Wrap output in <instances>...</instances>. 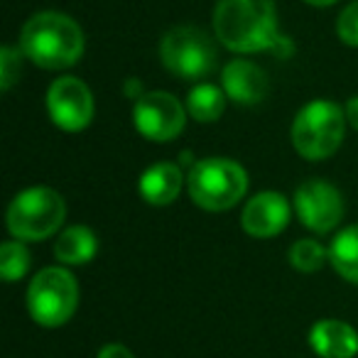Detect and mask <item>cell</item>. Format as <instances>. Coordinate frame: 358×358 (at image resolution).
Masks as SVG:
<instances>
[{
	"label": "cell",
	"mask_w": 358,
	"mask_h": 358,
	"mask_svg": "<svg viewBox=\"0 0 358 358\" xmlns=\"http://www.w3.org/2000/svg\"><path fill=\"white\" fill-rule=\"evenodd\" d=\"M214 32L226 50L238 55L273 50L280 40L278 8L273 0H219Z\"/></svg>",
	"instance_id": "cell-1"
},
{
	"label": "cell",
	"mask_w": 358,
	"mask_h": 358,
	"mask_svg": "<svg viewBox=\"0 0 358 358\" xmlns=\"http://www.w3.org/2000/svg\"><path fill=\"white\" fill-rule=\"evenodd\" d=\"M20 50L42 69H69L84 55V32L64 13H37L22 27Z\"/></svg>",
	"instance_id": "cell-2"
},
{
	"label": "cell",
	"mask_w": 358,
	"mask_h": 358,
	"mask_svg": "<svg viewBox=\"0 0 358 358\" xmlns=\"http://www.w3.org/2000/svg\"><path fill=\"white\" fill-rule=\"evenodd\" d=\"M187 189L199 209L226 211L243 199L248 189V174L229 157H204L192 164Z\"/></svg>",
	"instance_id": "cell-3"
},
{
	"label": "cell",
	"mask_w": 358,
	"mask_h": 358,
	"mask_svg": "<svg viewBox=\"0 0 358 358\" xmlns=\"http://www.w3.org/2000/svg\"><path fill=\"white\" fill-rule=\"evenodd\" d=\"M346 113L334 101H312L292 123V145L304 159L319 162L331 157L346 133Z\"/></svg>",
	"instance_id": "cell-4"
},
{
	"label": "cell",
	"mask_w": 358,
	"mask_h": 358,
	"mask_svg": "<svg viewBox=\"0 0 358 358\" xmlns=\"http://www.w3.org/2000/svg\"><path fill=\"white\" fill-rule=\"evenodd\" d=\"M79 307V282L66 268L52 265L32 278L27 287V312L45 329L64 327Z\"/></svg>",
	"instance_id": "cell-5"
},
{
	"label": "cell",
	"mask_w": 358,
	"mask_h": 358,
	"mask_svg": "<svg viewBox=\"0 0 358 358\" xmlns=\"http://www.w3.org/2000/svg\"><path fill=\"white\" fill-rule=\"evenodd\" d=\"M66 216V204L59 192L50 187H30L8 206V231L17 241H45L59 231Z\"/></svg>",
	"instance_id": "cell-6"
},
{
	"label": "cell",
	"mask_w": 358,
	"mask_h": 358,
	"mask_svg": "<svg viewBox=\"0 0 358 358\" xmlns=\"http://www.w3.org/2000/svg\"><path fill=\"white\" fill-rule=\"evenodd\" d=\"M159 59L169 74L199 81L216 69V47L201 27L177 25L159 42Z\"/></svg>",
	"instance_id": "cell-7"
},
{
	"label": "cell",
	"mask_w": 358,
	"mask_h": 358,
	"mask_svg": "<svg viewBox=\"0 0 358 358\" xmlns=\"http://www.w3.org/2000/svg\"><path fill=\"white\" fill-rule=\"evenodd\" d=\"M187 110L179 103L177 96L167 91H150L135 99L133 123L145 140L152 143H169L177 138L187 123Z\"/></svg>",
	"instance_id": "cell-8"
},
{
	"label": "cell",
	"mask_w": 358,
	"mask_h": 358,
	"mask_svg": "<svg viewBox=\"0 0 358 358\" xmlns=\"http://www.w3.org/2000/svg\"><path fill=\"white\" fill-rule=\"evenodd\" d=\"M297 219L314 234H329L343 219L341 192L324 179H307L294 192Z\"/></svg>",
	"instance_id": "cell-9"
},
{
	"label": "cell",
	"mask_w": 358,
	"mask_h": 358,
	"mask_svg": "<svg viewBox=\"0 0 358 358\" xmlns=\"http://www.w3.org/2000/svg\"><path fill=\"white\" fill-rule=\"evenodd\" d=\"M47 110L57 128L79 133L94 118V96L91 89L76 76H59L47 91Z\"/></svg>",
	"instance_id": "cell-10"
},
{
	"label": "cell",
	"mask_w": 358,
	"mask_h": 358,
	"mask_svg": "<svg viewBox=\"0 0 358 358\" xmlns=\"http://www.w3.org/2000/svg\"><path fill=\"white\" fill-rule=\"evenodd\" d=\"M243 231L253 238H275L289 224V201L280 192H258L241 214Z\"/></svg>",
	"instance_id": "cell-11"
},
{
	"label": "cell",
	"mask_w": 358,
	"mask_h": 358,
	"mask_svg": "<svg viewBox=\"0 0 358 358\" xmlns=\"http://www.w3.org/2000/svg\"><path fill=\"white\" fill-rule=\"evenodd\" d=\"M221 89L226 99L241 106H255L268 96V76L248 59H234L221 71Z\"/></svg>",
	"instance_id": "cell-12"
},
{
	"label": "cell",
	"mask_w": 358,
	"mask_h": 358,
	"mask_svg": "<svg viewBox=\"0 0 358 358\" xmlns=\"http://www.w3.org/2000/svg\"><path fill=\"white\" fill-rule=\"evenodd\" d=\"M309 346L319 358H356L358 331L341 319H319L309 329Z\"/></svg>",
	"instance_id": "cell-13"
},
{
	"label": "cell",
	"mask_w": 358,
	"mask_h": 358,
	"mask_svg": "<svg viewBox=\"0 0 358 358\" xmlns=\"http://www.w3.org/2000/svg\"><path fill=\"white\" fill-rule=\"evenodd\" d=\"M182 189V169L174 162H157L148 167L138 179V192L148 204L167 206Z\"/></svg>",
	"instance_id": "cell-14"
},
{
	"label": "cell",
	"mask_w": 358,
	"mask_h": 358,
	"mask_svg": "<svg viewBox=\"0 0 358 358\" xmlns=\"http://www.w3.org/2000/svg\"><path fill=\"white\" fill-rule=\"evenodd\" d=\"M99 250V238L89 226H69L55 241V258L64 265H84Z\"/></svg>",
	"instance_id": "cell-15"
},
{
	"label": "cell",
	"mask_w": 358,
	"mask_h": 358,
	"mask_svg": "<svg viewBox=\"0 0 358 358\" xmlns=\"http://www.w3.org/2000/svg\"><path fill=\"white\" fill-rule=\"evenodd\" d=\"M329 263L343 280L358 285V224L334 236L329 245Z\"/></svg>",
	"instance_id": "cell-16"
},
{
	"label": "cell",
	"mask_w": 358,
	"mask_h": 358,
	"mask_svg": "<svg viewBox=\"0 0 358 358\" xmlns=\"http://www.w3.org/2000/svg\"><path fill=\"white\" fill-rule=\"evenodd\" d=\"M226 110L224 89L214 84H196L187 96V113L199 123H214Z\"/></svg>",
	"instance_id": "cell-17"
},
{
	"label": "cell",
	"mask_w": 358,
	"mask_h": 358,
	"mask_svg": "<svg viewBox=\"0 0 358 358\" xmlns=\"http://www.w3.org/2000/svg\"><path fill=\"white\" fill-rule=\"evenodd\" d=\"M30 263V250L22 245V241H6L0 245V278L6 282H15V280L25 278Z\"/></svg>",
	"instance_id": "cell-18"
},
{
	"label": "cell",
	"mask_w": 358,
	"mask_h": 358,
	"mask_svg": "<svg viewBox=\"0 0 358 358\" xmlns=\"http://www.w3.org/2000/svg\"><path fill=\"white\" fill-rule=\"evenodd\" d=\"M329 260V250L312 238H302L289 248V265L299 273H319Z\"/></svg>",
	"instance_id": "cell-19"
},
{
	"label": "cell",
	"mask_w": 358,
	"mask_h": 358,
	"mask_svg": "<svg viewBox=\"0 0 358 358\" xmlns=\"http://www.w3.org/2000/svg\"><path fill=\"white\" fill-rule=\"evenodd\" d=\"M22 71V59H20V50L6 45L0 50V89L10 91L17 84Z\"/></svg>",
	"instance_id": "cell-20"
},
{
	"label": "cell",
	"mask_w": 358,
	"mask_h": 358,
	"mask_svg": "<svg viewBox=\"0 0 358 358\" xmlns=\"http://www.w3.org/2000/svg\"><path fill=\"white\" fill-rule=\"evenodd\" d=\"M336 35L343 45L358 47V0L348 3L336 20Z\"/></svg>",
	"instance_id": "cell-21"
},
{
	"label": "cell",
	"mask_w": 358,
	"mask_h": 358,
	"mask_svg": "<svg viewBox=\"0 0 358 358\" xmlns=\"http://www.w3.org/2000/svg\"><path fill=\"white\" fill-rule=\"evenodd\" d=\"M96 358H135V356L123 343H106V346L96 353Z\"/></svg>",
	"instance_id": "cell-22"
},
{
	"label": "cell",
	"mask_w": 358,
	"mask_h": 358,
	"mask_svg": "<svg viewBox=\"0 0 358 358\" xmlns=\"http://www.w3.org/2000/svg\"><path fill=\"white\" fill-rule=\"evenodd\" d=\"M343 113H346L348 125H351L353 130H358V96H353V99L346 101V106H343Z\"/></svg>",
	"instance_id": "cell-23"
},
{
	"label": "cell",
	"mask_w": 358,
	"mask_h": 358,
	"mask_svg": "<svg viewBox=\"0 0 358 358\" xmlns=\"http://www.w3.org/2000/svg\"><path fill=\"white\" fill-rule=\"evenodd\" d=\"M307 6H314V8H329V6H334L336 0H304Z\"/></svg>",
	"instance_id": "cell-24"
}]
</instances>
